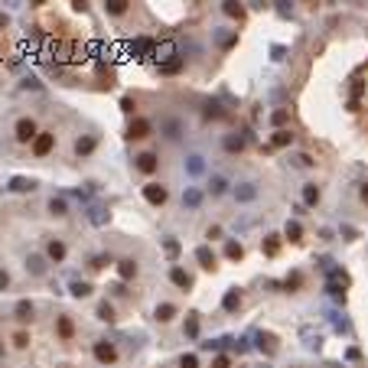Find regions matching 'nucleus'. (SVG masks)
Listing matches in <instances>:
<instances>
[{"mask_svg":"<svg viewBox=\"0 0 368 368\" xmlns=\"http://www.w3.org/2000/svg\"><path fill=\"white\" fill-rule=\"evenodd\" d=\"M287 121H290V111L287 108H277L274 114H270V124H274L277 130H287Z\"/></svg>","mask_w":368,"mask_h":368,"instance_id":"obj_31","label":"nucleus"},{"mask_svg":"<svg viewBox=\"0 0 368 368\" xmlns=\"http://www.w3.org/2000/svg\"><path fill=\"white\" fill-rule=\"evenodd\" d=\"M179 368H199V358L189 352V355H183V358H179Z\"/></svg>","mask_w":368,"mask_h":368,"instance_id":"obj_47","label":"nucleus"},{"mask_svg":"<svg viewBox=\"0 0 368 368\" xmlns=\"http://www.w3.org/2000/svg\"><path fill=\"white\" fill-rule=\"evenodd\" d=\"M68 293L79 297V300H85V297L92 293V283H85V280H72V283H68Z\"/></svg>","mask_w":368,"mask_h":368,"instance_id":"obj_30","label":"nucleus"},{"mask_svg":"<svg viewBox=\"0 0 368 368\" xmlns=\"http://www.w3.org/2000/svg\"><path fill=\"white\" fill-rule=\"evenodd\" d=\"M108 261H111V258H105V254H98V258H92V267H95V270H101Z\"/></svg>","mask_w":368,"mask_h":368,"instance_id":"obj_53","label":"nucleus"},{"mask_svg":"<svg viewBox=\"0 0 368 368\" xmlns=\"http://www.w3.org/2000/svg\"><path fill=\"white\" fill-rule=\"evenodd\" d=\"M23 88H33V92H39V88H43V85H39V79H33V75H26V79H23Z\"/></svg>","mask_w":368,"mask_h":368,"instance_id":"obj_52","label":"nucleus"},{"mask_svg":"<svg viewBox=\"0 0 368 368\" xmlns=\"http://www.w3.org/2000/svg\"><path fill=\"white\" fill-rule=\"evenodd\" d=\"M183 170H186V176H202L205 173V157L202 154H186V160H183Z\"/></svg>","mask_w":368,"mask_h":368,"instance_id":"obj_6","label":"nucleus"},{"mask_svg":"<svg viewBox=\"0 0 368 368\" xmlns=\"http://www.w3.org/2000/svg\"><path fill=\"white\" fill-rule=\"evenodd\" d=\"M196 261H199V267H202V270H215V251L209 245H199L196 248Z\"/></svg>","mask_w":368,"mask_h":368,"instance_id":"obj_15","label":"nucleus"},{"mask_svg":"<svg viewBox=\"0 0 368 368\" xmlns=\"http://www.w3.org/2000/svg\"><path fill=\"white\" fill-rule=\"evenodd\" d=\"M261 248H264V254H267V258H274V254L280 251V235H267Z\"/></svg>","mask_w":368,"mask_h":368,"instance_id":"obj_36","label":"nucleus"},{"mask_svg":"<svg viewBox=\"0 0 368 368\" xmlns=\"http://www.w3.org/2000/svg\"><path fill=\"white\" fill-rule=\"evenodd\" d=\"M303 339H307V349H319L323 345V336H313V329H303Z\"/></svg>","mask_w":368,"mask_h":368,"instance_id":"obj_42","label":"nucleus"},{"mask_svg":"<svg viewBox=\"0 0 368 368\" xmlns=\"http://www.w3.org/2000/svg\"><path fill=\"white\" fill-rule=\"evenodd\" d=\"M228 189H232V186H228V179L222 176V173H212V179H209V189H205V192H209L212 199H222Z\"/></svg>","mask_w":368,"mask_h":368,"instance_id":"obj_12","label":"nucleus"},{"mask_svg":"<svg viewBox=\"0 0 368 368\" xmlns=\"http://www.w3.org/2000/svg\"><path fill=\"white\" fill-rule=\"evenodd\" d=\"M283 55H287V49H283V46H270V59H274V62H280Z\"/></svg>","mask_w":368,"mask_h":368,"instance_id":"obj_51","label":"nucleus"},{"mask_svg":"<svg viewBox=\"0 0 368 368\" xmlns=\"http://www.w3.org/2000/svg\"><path fill=\"white\" fill-rule=\"evenodd\" d=\"M13 316H17V323H20V326H26L33 316H36V307H33L30 300H20L17 307H13Z\"/></svg>","mask_w":368,"mask_h":368,"instance_id":"obj_13","label":"nucleus"},{"mask_svg":"<svg viewBox=\"0 0 368 368\" xmlns=\"http://www.w3.org/2000/svg\"><path fill=\"white\" fill-rule=\"evenodd\" d=\"M13 345H17V349H26V345H30V336H26V332L20 329L17 336H13Z\"/></svg>","mask_w":368,"mask_h":368,"instance_id":"obj_49","label":"nucleus"},{"mask_svg":"<svg viewBox=\"0 0 368 368\" xmlns=\"http://www.w3.org/2000/svg\"><path fill=\"white\" fill-rule=\"evenodd\" d=\"M290 166H293V170H310V166H316V160L310 154H293L290 157Z\"/></svg>","mask_w":368,"mask_h":368,"instance_id":"obj_29","label":"nucleus"},{"mask_svg":"<svg viewBox=\"0 0 368 368\" xmlns=\"http://www.w3.org/2000/svg\"><path fill=\"white\" fill-rule=\"evenodd\" d=\"M7 189H10V192H33V189H36V183H33L30 176H13L10 183H7Z\"/></svg>","mask_w":368,"mask_h":368,"instance_id":"obj_20","label":"nucleus"},{"mask_svg":"<svg viewBox=\"0 0 368 368\" xmlns=\"http://www.w3.org/2000/svg\"><path fill=\"white\" fill-rule=\"evenodd\" d=\"M358 196H362V202H365V205H368V183H365V186H362V189H358Z\"/></svg>","mask_w":368,"mask_h":368,"instance_id":"obj_57","label":"nucleus"},{"mask_svg":"<svg viewBox=\"0 0 368 368\" xmlns=\"http://www.w3.org/2000/svg\"><path fill=\"white\" fill-rule=\"evenodd\" d=\"M0 358H4V345H0Z\"/></svg>","mask_w":368,"mask_h":368,"instance_id":"obj_59","label":"nucleus"},{"mask_svg":"<svg viewBox=\"0 0 368 368\" xmlns=\"http://www.w3.org/2000/svg\"><path fill=\"white\" fill-rule=\"evenodd\" d=\"M55 329H59V336H62V339H72V336H75V323H72V316H59Z\"/></svg>","mask_w":368,"mask_h":368,"instance_id":"obj_28","label":"nucleus"},{"mask_svg":"<svg viewBox=\"0 0 368 368\" xmlns=\"http://www.w3.org/2000/svg\"><path fill=\"white\" fill-rule=\"evenodd\" d=\"M121 111H124V114H134V98H130V95H124V98H121Z\"/></svg>","mask_w":368,"mask_h":368,"instance_id":"obj_50","label":"nucleus"},{"mask_svg":"<svg viewBox=\"0 0 368 368\" xmlns=\"http://www.w3.org/2000/svg\"><path fill=\"white\" fill-rule=\"evenodd\" d=\"M10 287V274H7V270H0V290H7Z\"/></svg>","mask_w":368,"mask_h":368,"instance_id":"obj_55","label":"nucleus"},{"mask_svg":"<svg viewBox=\"0 0 368 368\" xmlns=\"http://www.w3.org/2000/svg\"><path fill=\"white\" fill-rule=\"evenodd\" d=\"M332 326H336V332H349V323H345V316L332 313Z\"/></svg>","mask_w":368,"mask_h":368,"instance_id":"obj_46","label":"nucleus"},{"mask_svg":"<svg viewBox=\"0 0 368 368\" xmlns=\"http://www.w3.org/2000/svg\"><path fill=\"white\" fill-rule=\"evenodd\" d=\"M163 248H166V254H170V258H176V254H179V241L176 238H163Z\"/></svg>","mask_w":368,"mask_h":368,"instance_id":"obj_45","label":"nucleus"},{"mask_svg":"<svg viewBox=\"0 0 368 368\" xmlns=\"http://www.w3.org/2000/svg\"><path fill=\"white\" fill-rule=\"evenodd\" d=\"M270 143H274V147H290V143H293V134H290V130H274Z\"/></svg>","mask_w":368,"mask_h":368,"instance_id":"obj_37","label":"nucleus"},{"mask_svg":"<svg viewBox=\"0 0 368 368\" xmlns=\"http://www.w3.org/2000/svg\"><path fill=\"white\" fill-rule=\"evenodd\" d=\"M117 274H121V280H134V277H137V261H121V264H117Z\"/></svg>","mask_w":368,"mask_h":368,"instance_id":"obj_27","label":"nucleus"},{"mask_svg":"<svg viewBox=\"0 0 368 368\" xmlns=\"http://www.w3.org/2000/svg\"><path fill=\"white\" fill-rule=\"evenodd\" d=\"M46 258H49V261H62V258H65V241L49 238V241H46Z\"/></svg>","mask_w":368,"mask_h":368,"instance_id":"obj_19","label":"nucleus"},{"mask_svg":"<svg viewBox=\"0 0 368 368\" xmlns=\"http://www.w3.org/2000/svg\"><path fill=\"white\" fill-rule=\"evenodd\" d=\"M319 199H323V189H319L316 183L303 186V205H310V209H313V205H319Z\"/></svg>","mask_w":368,"mask_h":368,"instance_id":"obj_21","label":"nucleus"},{"mask_svg":"<svg viewBox=\"0 0 368 368\" xmlns=\"http://www.w3.org/2000/svg\"><path fill=\"white\" fill-rule=\"evenodd\" d=\"M160 134H163L166 140H173V143H176L179 137L186 134V124L179 121V117H163V121H160Z\"/></svg>","mask_w":368,"mask_h":368,"instance_id":"obj_3","label":"nucleus"},{"mask_svg":"<svg viewBox=\"0 0 368 368\" xmlns=\"http://www.w3.org/2000/svg\"><path fill=\"white\" fill-rule=\"evenodd\" d=\"M205 117H215V121H218V117H225V111H222L218 101H205Z\"/></svg>","mask_w":368,"mask_h":368,"instance_id":"obj_41","label":"nucleus"},{"mask_svg":"<svg viewBox=\"0 0 368 368\" xmlns=\"http://www.w3.org/2000/svg\"><path fill=\"white\" fill-rule=\"evenodd\" d=\"M88 222H92L95 228L108 225V222H111V212H108V205H101V202H92V205H88Z\"/></svg>","mask_w":368,"mask_h":368,"instance_id":"obj_8","label":"nucleus"},{"mask_svg":"<svg viewBox=\"0 0 368 368\" xmlns=\"http://www.w3.org/2000/svg\"><path fill=\"white\" fill-rule=\"evenodd\" d=\"M261 368H270V365H261Z\"/></svg>","mask_w":368,"mask_h":368,"instance_id":"obj_60","label":"nucleus"},{"mask_svg":"<svg viewBox=\"0 0 368 368\" xmlns=\"http://www.w3.org/2000/svg\"><path fill=\"white\" fill-rule=\"evenodd\" d=\"M98 319H101V323H114V307H111V303H101V307H98Z\"/></svg>","mask_w":368,"mask_h":368,"instance_id":"obj_43","label":"nucleus"},{"mask_svg":"<svg viewBox=\"0 0 368 368\" xmlns=\"http://www.w3.org/2000/svg\"><path fill=\"white\" fill-rule=\"evenodd\" d=\"M154 316L160 319V323H170V319L176 316V307H173V303H160V307L154 310Z\"/></svg>","mask_w":368,"mask_h":368,"instance_id":"obj_35","label":"nucleus"},{"mask_svg":"<svg viewBox=\"0 0 368 368\" xmlns=\"http://www.w3.org/2000/svg\"><path fill=\"white\" fill-rule=\"evenodd\" d=\"M183 332H186L189 339H196V336H199V319H196V316H186V323H183Z\"/></svg>","mask_w":368,"mask_h":368,"instance_id":"obj_40","label":"nucleus"},{"mask_svg":"<svg viewBox=\"0 0 368 368\" xmlns=\"http://www.w3.org/2000/svg\"><path fill=\"white\" fill-rule=\"evenodd\" d=\"M150 49H154V43H150V39H134V43H130V52H150Z\"/></svg>","mask_w":368,"mask_h":368,"instance_id":"obj_44","label":"nucleus"},{"mask_svg":"<svg viewBox=\"0 0 368 368\" xmlns=\"http://www.w3.org/2000/svg\"><path fill=\"white\" fill-rule=\"evenodd\" d=\"M127 0H108V4H105V13H108V17H124V13H127Z\"/></svg>","mask_w":368,"mask_h":368,"instance_id":"obj_26","label":"nucleus"},{"mask_svg":"<svg viewBox=\"0 0 368 368\" xmlns=\"http://www.w3.org/2000/svg\"><path fill=\"white\" fill-rule=\"evenodd\" d=\"M283 235H287V241H293V245H297V241H300L303 238V225H300V222H287V228H283Z\"/></svg>","mask_w":368,"mask_h":368,"instance_id":"obj_34","label":"nucleus"},{"mask_svg":"<svg viewBox=\"0 0 368 368\" xmlns=\"http://www.w3.org/2000/svg\"><path fill=\"white\" fill-rule=\"evenodd\" d=\"M49 215H55V218H65V215H68L65 199H49Z\"/></svg>","mask_w":368,"mask_h":368,"instance_id":"obj_38","label":"nucleus"},{"mask_svg":"<svg viewBox=\"0 0 368 368\" xmlns=\"http://www.w3.org/2000/svg\"><path fill=\"white\" fill-rule=\"evenodd\" d=\"M232 196H235V202H254V199L261 196V186L254 183V179H241L238 186H232Z\"/></svg>","mask_w":368,"mask_h":368,"instance_id":"obj_1","label":"nucleus"},{"mask_svg":"<svg viewBox=\"0 0 368 368\" xmlns=\"http://www.w3.org/2000/svg\"><path fill=\"white\" fill-rule=\"evenodd\" d=\"M212 368H232V358H228V355H222V352H218V355L212 358Z\"/></svg>","mask_w":368,"mask_h":368,"instance_id":"obj_48","label":"nucleus"},{"mask_svg":"<svg viewBox=\"0 0 368 368\" xmlns=\"http://www.w3.org/2000/svg\"><path fill=\"white\" fill-rule=\"evenodd\" d=\"M150 130H154V124L147 117H134L127 127V140H143V137H150Z\"/></svg>","mask_w":368,"mask_h":368,"instance_id":"obj_5","label":"nucleus"},{"mask_svg":"<svg viewBox=\"0 0 368 368\" xmlns=\"http://www.w3.org/2000/svg\"><path fill=\"white\" fill-rule=\"evenodd\" d=\"M55 147V134H39L36 140H33V154L36 157H49Z\"/></svg>","mask_w":368,"mask_h":368,"instance_id":"obj_11","label":"nucleus"},{"mask_svg":"<svg viewBox=\"0 0 368 368\" xmlns=\"http://www.w3.org/2000/svg\"><path fill=\"white\" fill-rule=\"evenodd\" d=\"M95 147H98V137H92V134L79 137V140H75V157H88Z\"/></svg>","mask_w":368,"mask_h":368,"instance_id":"obj_18","label":"nucleus"},{"mask_svg":"<svg viewBox=\"0 0 368 368\" xmlns=\"http://www.w3.org/2000/svg\"><path fill=\"white\" fill-rule=\"evenodd\" d=\"M212 36H215V43H218L222 49H232V46H235V39H238V36H232L228 30H212Z\"/></svg>","mask_w":368,"mask_h":368,"instance_id":"obj_32","label":"nucleus"},{"mask_svg":"<svg viewBox=\"0 0 368 368\" xmlns=\"http://www.w3.org/2000/svg\"><path fill=\"white\" fill-rule=\"evenodd\" d=\"M46 254H26V274H33V277H46Z\"/></svg>","mask_w":368,"mask_h":368,"instance_id":"obj_9","label":"nucleus"},{"mask_svg":"<svg viewBox=\"0 0 368 368\" xmlns=\"http://www.w3.org/2000/svg\"><path fill=\"white\" fill-rule=\"evenodd\" d=\"M245 143H248L245 134H225V137H222V150H225V154H241Z\"/></svg>","mask_w":368,"mask_h":368,"instance_id":"obj_10","label":"nucleus"},{"mask_svg":"<svg viewBox=\"0 0 368 368\" xmlns=\"http://www.w3.org/2000/svg\"><path fill=\"white\" fill-rule=\"evenodd\" d=\"M222 310H225V313H238L241 310V290H228L225 297H222Z\"/></svg>","mask_w":368,"mask_h":368,"instance_id":"obj_16","label":"nucleus"},{"mask_svg":"<svg viewBox=\"0 0 368 368\" xmlns=\"http://www.w3.org/2000/svg\"><path fill=\"white\" fill-rule=\"evenodd\" d=\"M326 293H329L336 303H345V283H336V280H329V283H326Z\"/></svg>","mask_w":368,"mask_h":368,"instance_id":"obj_33","label":"nucleus"},{"mask_svg":"<svg viewBox=\"0 0 368 368\" xmlns=\"http://www.w3.org/2000/svg\"><path fill=\"white\" fill-rule=\"evenodd\" d=\"M202 199H205V192L196 189V186H189V189L183 192V209H199V205H202Z\"/></svg>","mask_w":368,"mask_h":368,"instance_id":"obj_17","label":"nucleus"},{"mask_svg":"<svg viewBox=\"0 0 368 368\" xmlns=\"http://www.w3.org/2000/svg\"><path fill=\"white\" fill-rule=\"evenodd\" d=\"M222 13H225V17H232V20H241V17H245V4L225 0V4H222Z\"/></svg>","mask_w":368,"mask_h":368,"instance_id":"obj_25","label":"nucleus"},{"mask_svg":"<svg viewBox=\"0 0 368 368\" xmlns=\"http://www.w3.org/2000/svg\"><path fill=\"white\" fill-rule=\"evenodd\" d=\"M170 280H173V283H176V287H179V290H189V287H192V277H189V274H186V270H183V267H170Z\"/></svg>","mask_w":368,"mask_h":368,"instance_id":"obj_23","label":"nucleus"},{"mask_svg":"<svg viewBox=\"0 0 368 368\" xmlns=\"http://www.w3.org/2000/svg\"><path fill=\"white\" fill-rule=\"evenodd\" d=\"M134 166H137V173H157L160 157H157V154H140V157L134 160Z\"/></svg>","mask_w":368,"mask_h":368,"instance_id":"obj_14","label":"nucleus"},{"mask_svg":"<svg viewBox=\"0 0 368 368\" xmlns=\"http://www.w3.org/2000/svg\"><path fill=\"white\" fill-rule=\"evenodd\" d=\"M218 235H222V228H218V225H212V228H209V232H205V238H209V241H212V238H218Z\"/></svg>","mask_w":368,"mask_h":368,"instance_id":"obj_56","label":"nucleus"},{"mask_svg":"<svg viewBox=\"0 0 368 368\" xmlns=\"http://www.w3.org/2000/svg\"><path fill=\"white\" fill-rule=\"evenodd\" d=\"M7 23H10V17H7V13H0V30H4Z\"/></svg>","mask_w":368,"mask_h":368,"instance_id":"obj_58","label":"nucleus"},{"mask_svg":"<svg viewBox=\"0 0 368 368\" xmlns=\"http://www.w3.org/2000/svg\"><path fill=\"white\" fill-rule=\"evenodd\" d=\"M183 68H186V59H179V55L160 62V75H176V72H183Z\"/></svg>","mask_w":368,"mask_h":368,"instance_id":"obj_22","label":"nucleus"},{"mask_svg":"<svg viewBox=\"0 0 368 368\" xmlns=\"http://www.w3.org/2000/svg\"><path fill=\"white\" fill-rule=\"evenodd\" d=\"M297 287H300V274H290L287 277V290H297Z\"/></svg>","mask_w":368,"mask_h":368,"instance_id":"obj_54","label":"nucleus"},{"mask_svg":"<svg viewBox=\"0 0 368 368\" xmlns=\"http://www.w3.org/2000/svg\"><path fill=\"white\" fill-rule=\"evenodd\" d=\"M225 254H228V258H232V261H241V254H245V248H241V241H228V245H225Z\"/></svg>","mask_w":368,"mask_h":368,"instance_id":"obj_39","label":"nucleus"},{"mask_svg":"<svg viewBox=\"0 0 368 368\" xmlns=\"http://www.w3.org/2000/svg\"><path fill=\"white\" fill-rule=\"evenodd\" d=\"M95 358H98L101 365H111V362H117V349L108 342V339H101V342H95Z\"/></svg>","mask_w":368,"mask_h":368,"instance_id":"obj_7","label":"nucleus"},{"mask_svg":"<svg viewBox=\"0 0 368 368\" xmlns=\"http://www.w3.org/2000/svg\"><path fill=\"white\" fill-rule=\"evenodd\" d=\"M13 134H17V140H20V143H33V140L39 137L36 121H33V117H20L17 127H13Z\"/></svg>","mask_w":368,"mask_h":368,"instance_id":"obj_2","label":"nucleus"},{"mask_svg":"<svg viewBox=\"0 0 368 368\" xmlns=\"http://www.w3.org/2000/svg\"><path fill=\"white\" fill-rule=\"evenodd\" d=\"M254 342H258V349H261V352H267V355L277 349V339L270 336V332H258V336H254Z\"/></svg>","mask_w":368,"mask_h":368,"instance_id":"obj_24","label":"nucleus"},{"mask_svg":"<svg viewBox=\"0 0 368 368\" xmlns=\"http://www.w3.org/2000/svg\"><path fill=\"white\" fill-rule=\"evenodd\" d=\"M143 199H147L150 205H163L166 199H170V189H166L163 183H147L143 186Z\"/></svg>","mask_w":368,"mask_h":368,"instance_id":"obj_4","label":"nucleus"}]
</instances>
